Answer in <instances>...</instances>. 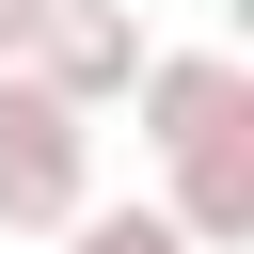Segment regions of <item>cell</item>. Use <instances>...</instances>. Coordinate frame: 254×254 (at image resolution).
<instances>
[{
	"instance_id": "obj_3",
	"label": "cell",
	"mask_w": 254,
	"mask_h": 254,
	"mask_svg": "<svg viewBox=\"0 0 254 254\" xmlns=\"http://www.w3.org/2000/svg\"><path fill=\"white\" fill-rule=\"evenodd\" d=\"M127 111H143V143L175 159V143H206V127H238V111H254V64H238V48H143Z\"/></svg>"
},
{
	"instance_id": "obj_6",
	"label": "cell",
	"mask_w": 254,
	"mask_h": 254,
	"mask_svg": "<svg viewBox=\"0 0 254 254\" xmlns=\"http://www.w3.org/2000/svg\"><path fill=\"white\" fill-rule=\"evenodd\" d=\"M32 32H48V0H0V64H32Z\"/></svg>"
},
{
	"instance_id": "obj_2",
	"label": "cell",
	"mask_w": 254,
	"mask_h": 254,
	"mask_svg": "<svg viewBox=\"0 0 254 254\" xmlns=\"http://www.w3.org/2000/svg\"><path fill=\"white\" fill-rule=\"evenodd\" d=\"M143 16L127 0H48V32H32V79L64 95V111H127V79H143Z\"/></svg>"
},
{
	"instance_id": "obj_5",
	"label": "cell",
	"mask_w": 254,
	"mask_h": 254,
	"mask_svg": "<svg viewBox=\"0 0 254 254\" xmlns=\"http://www.w3.org/2000/svg\"><path fill=\"white\" fill-rule=\"evenodd\" d=\"M64 254H190V238H175V206H79Z\"/></svg>"
},
{
	"instance_id": "obj_4",
	"label": "cell",
	"mask_w": 254,
	"mask_h": 254,
	"mask_svg": "<svg viewBox=\"0 0 254 254\" xmlns=\"http://www.w3.org/2000/svg\"><path fill=\"white\" fill-rule=\"evenodd\" d=\"M159 206H175L190 254H254V111L206 127V143H175V190H159Z\"/></svg>"
},
{
	"instance_id": "obj_1",
	"label": "cell",
	"mask_w": 254,
	"mask_h": 254,
	"mask_svg": "<svg viewBox=\"0 0 254 254\" xmlns=\"http://www.w3.org/2000/svg\"><path fill=\"white\" fill-rule=\"evenodd\" d=\"M79 206H95V111H64L32 64H0V222L64 238Z\"/></svg>"
}]
</instances>
